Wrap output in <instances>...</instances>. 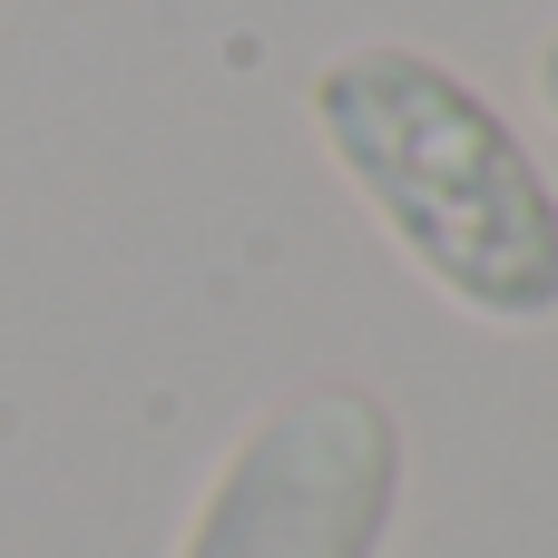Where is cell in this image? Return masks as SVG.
Segmentation results:
<instances>
[{"instance_id": "cell-1", "label": "cell", "mask_w": 558, "mask_h": 558, "mask_svg": "<svg viewBox=\"0 0 558 558\" xmlns=\"http://www.w3.org/2000/svg\"><path fill=\"white\" fill-rule=\"evenodd\" d=\"M304 108L333 177L432 294L500 333L558 324V177L481 78L441 49L363 39L314 69Z\"/></svg>"}, {"instance_id": "cell-2", "label": "cell", "mask_w": 558, "mask_h": 558, "mask_svg": "<svg viewBox=\"0 0 558 558\" xmlns=\"http://www.w3.org/2000/svg\"><path fill=\"white\" fill-rule=\"evenodd\" d=\"M402 481V412L373 383H304L226 441L177 558H383Z\"/></svg>"}, {"instance_id": "cell-3", "label": "cell", "mask_w": 558, "mask_h": 558, "mask_svg": "<svg viewBox=\"0 0 558 558\" xmlns=\"http://www.w3.org/2000/svg\"><path fill=\"white\" fill-rule=\"evenodd\" d=\"M530 88H539V108H549V128H558V29L539 39V59H530Z\"/></svg>"}]
</instances>
